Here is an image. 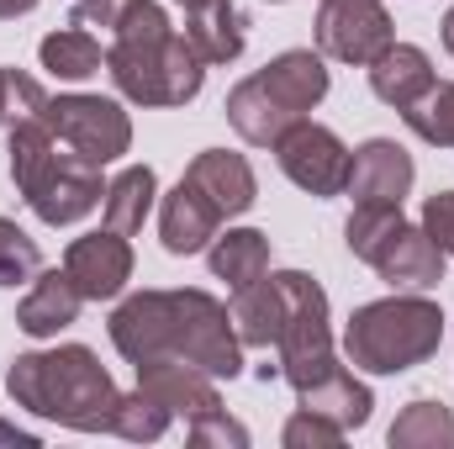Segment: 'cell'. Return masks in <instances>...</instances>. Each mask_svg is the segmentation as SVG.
I'll use <instances>...</instances> for the list:
<instances>
[{
	"instance_id": "6da1fadb",
	"label": "cell",
	"mask_w": 454,
	"mask_h": 449,
	"mask_svg": "<svg viewBox=\"0 0 454 449\" xmlns=\"http://www.w3.org/2000/svg\"><path fill=\"white\" fill-rule=\"evenodd\" d=\"M106 75L132 106H185L201 96L207 64L159 0H127L112 21Z\"/></svg>"
},
{
	"instance_id": "7a4b0ae2",
	"label": "cell",
	"mask_w": 454,
	"mask_h": 449,
	"mask_svg": "<svg viewBox=\"0 0 454 449\" xmlns=\"http://www.w3.org/2000/svg\"><path fill=\"white\" fill-rule=\"evenodd\" d=\"M5 391H11L16 407L37 413L48 423H64L74 434H112V413L116 397H121L112 370L85 343L16 354L11 370H5Z\"/></svg>"
},
{
	"instance_id": "3957f363",
	"label": "cell",
	"mask_w": 454,
	"mask_h": 449,
	"mask_svg": "<svg viewBox=\"0 0 454 449\" xmlns=\"http://www.w3.org/2000/svg\"><path fill=\"white\" fill-rule=\"evenodd\" d=\"M5 154H11V180H16L21 201L37 212V223L69 227L80 217H90L106 196L101 164H90L85 154L59 143L43 116H27V122L5 127Z\"/></svg>"
},
{
	"instance_id": "277c9868",
	"label": "cell",
	"mask_w": 454,
	"mask_h": 449,
	"mask_svg": "<svg viewBox=\"0 0 454 449\" xmlns=\"http://www.w3.org/2000/svg\"><path fill=\"white\" fill-rule=\"evenodd\" d=\"M328 96V64L312 48H291L280 59H270L259 75L238 80L227 91V122L243 143L254 148H275L286 127H296L307 112H317Z\"/></svg>"
},
{
	"instance_id": "5b68a950",
	"label": "cell",
	"mask_w": 454,
	"mask_h": 449,
	"mask_svg": "<svg viewBox=\"0 0 454 449\" xmlns=\"http://www.w3.org/2000/svg\"><path fill=\"white\" fill-rule=\"evenodd\" d=\"M444 343V312L439 302L407 291V296H380L354 307L348 328H343V354L354 370L370 375H402L423 359H434Z\"/></svg>"
},
{
	"instance_id": "8992f818",
	"label": "cell",
	"mask_w": 454,
	"mask_h": 449,
	"mask_svg": "<svg viewBox=\"0 0 454 449\" xmlns=\"http://www.w3.org/2000/svg\"><path fill=\"white\" fill-rule=\"evenodd\" d=\"M280 286H286V328L275 338L280 375L301 391V386H312V381L339 370L333 323H328V291L307 270H280Z\"/></svg>"
},
{
	"instance_id": "52a82bcc",
	"label": "cell",
	"mask_w": 454,
	"mask_h": 449,
	"mask_svg": "<svg viewBox=\"0 0 454 449\" xmlns=\"http://www.w3.org/2000/svg\"><path fill=\"white\" fill-rule=\"evenodd\" d=\"M37 116L48 122V132L59 143H69L74 154H85L101 169L132 148V116L112 96H48Z\"/></svg>"
},
{
	"instance_id": "ba28073f",
	"label": "cell",
	"mask_w": 454,
	"mask_h": 449,
	"mask_svg": "<svg viewBox=\"0 0 454 449\" xmlns=\"http://www.w3.org/2000/svg\"><path fill=\"white\" fill-rule=\"evenodd\" d=\"M175 359L232 381L243 370V343L232 334V312L212 291H175Z\"/></svg>"
},
{
	"instance_id": "9c48e42d",
	"label": "cell",
	"mask_w": 454,
	"mask_h": 449,
	"mask_svg": "<svg viewBox=\"0 0 454 449\" xmlns=\"http://www.w3.org/2000/svg\"><path fill=\"white\" fill-rule=\"evenodd\" d=\"M275 159H280L286 180H291V185H301V191H307V196H317V201L343 196V185H348V164H354V154L343 148L339 132H333V127H323V122H312V116H301L296 127H286V132H280Z\"/></svg>"
},
{
	"instance_id": "30bf717a",
	"label": "cell",
	"mask_w": 454,
	"mask_h": 449,
	"mask_svg": "<svg viewBox=\"0 0 454 449\" xmlns=\"http://www.w3.org/2000/svg\"><path fill=\"white\" fill-rule=\"evenodd\" d=\"M391 43H396V27L380 0H323V11H317V53L323 59L370 69Z\"/></svg>"
},
{
	"instance_id": "8fae6325",
	"label": "cell",
	"mask_w": 454,
	"mask_h": 449,
	"mask_svg": "<svg viewBox=\"0 0 454 449\" xmlns=\"http://www.w3.org/2000/svg\"><path fill=\"white\" fill-rule=\"evenodd\" d=\"M112 343L132 370L175 359V291H132L127 302H116Z\"/></svg>"
},
{
	"instance_id": "7c38bea8",
	"label": "cell",
	"mask_w": 454,
	"mask_h": 449,
	"mask_svg": "<svg viewBox=\"0 0 454 449\" xmlns=\"http://www.w3.org/2000/svg\"><path fill=\"white\" fill-rule=\"evenodd\" d=\"M64 270H69V280L80 286L85 302H116L132 280V243L116 227L85 232L64 248Z\"/></svg>"
},
{
	"instance_id": "4fadbf2b",
	"label": "cell",
	"mask_w": 454,
	"mask_h": 449,
	"mask_svg": "<svg viewBox=\"0 0 454 449\" xmlns=\"http://www.w3.org/2000/svg\"><path fill=\"white\" fill-rule=\"evenodd\" d=\"M412 180H418L412 154L402 143H391V138H370V143L354 148V164H348V185L343 191L354 201H391V207H402L407 191H412Z\"/></svg>"
},
{
	"instance_id": "5bb4252c",
	"label": "cell",
	"mask_w": 454,
	"mask_h": 449,
	"mask_svg": "<svg viewBox=\"0 0 454 449\" xmlns=\"http://www.w3.org/2000/svg\"><path fill=\"white\" fill-rule=\"evenodd\" d=\"M137 386L148 397H159L175 418L196 423V418H212L223 413V397H217V375L185 365V359H159V365H143L137 370Z\"/></svg>"
},
{
	"instance_id": "9a60e30c",
	"label": "cell",
	"mask_w": 454,
	"mask_h": 449,
	"mask_svg": "<svg viewBox=\"0 0 454 449\" xmlns=\"http://www.w3.org/2000/svg\"><path fill=\"white\" fill-rule=\"evenodd\" d=\"M444 264H450V254L423 232V223H402V232L375 254V275L396 291H434L444 280Z\"/></svg>"
},
{
	"instance_id": "2e32d148",
	"label": "cell",
	"mask_w": 454,
	"mask_h": 449,
	"mask_svg": "<svg viewBox=\"0 0 454 449\" xmlns=\"http://www.w3.org/2000/svg\"><path fill=\"white\" fill-rule=\"evenodd\" d=\"M434 85H439L434 59H428L418 43H391V48L370 64V91H375V101H386V106H396V112H412L418 101H428Z\"/></svg>"
},
{
	"instance_id": "e0dca14e",
	"label": "cell",
	"mask_w": 454,
	"mask_h": 449,
	"mask_svg": "<svg viewBox=\"0 0 454 449\" xmlns=\"http://www.w3.org/2000/svg\"><path fill=\"white\" fill-rule=\"evenodd\" d=\"M185 180L223 212V223L227 217H243V212L259 201V185H254L248 159H243V154H227V148H201V154L191 159Z\"/></svg>"
},
{
	"instance_id": "ac0fdd59",
	"label": "cell",
	"mask_w": 454,
	"mask_h": 449,
	"mask_svg": "<svg viewBox=\"0 0 454 449\" xmlns=\"http://www.w3.org/2000/svg\"><path fill=\"white\" fill-rule=\"evenodd\" d=\"M80 307H85V296L69 280V270H37L32 291L16 307V328L27 338H59L69 323H80Z\"/></svg>"
},
{
	"instance_id": "d6986e66",
	"label": "cell",
	"mask_w": 454,
	"mask_h": 449,
	"mask_svg": "<svg viewBox=\"0 0 454 449\" xmlns=\"http://www.w3.org/2000/svg\"><path fill=\"white\" fill-rule=\"evenodd\" d=\"M217 227H223V212L180 175V185L159 201V238H164V248L169 254H201L217 238Z\"/></svg>"
},
{
	"instance_id": "ffe728a7",
	"label": "cell",
	"mask_w": 454,
	"mask_h": 449,
	"mask_svg": "<svg viewBox=\"0 0 454 449\" xmlns=\"http://www.w3.org/2000/svg\"><path fill=\"white\" fill-rule=\"evenodd\" d=\"M227 312H232V334L243 349H270L280 328H286V286H280V270L270 275H259V280H248V286H238L232 291V302H227Z\"/></svg>"
},
{
	"instance_id": "44dd1931",
	"label": "cell",
	"mask_w": 454,
	"mask_h": 449,
	"mask_svg": "<svg viewBox=\"0 0 454 449\" xmlns=\"http://www.w3.org/2000/svg\"><path fill=\"white\" fill-rule=\"evenodd\" d=\"M185 37L201 53V64H232L248 43V16L232 0H201L185 5Z\"/></svg>"
},
{
	"instance_id": "7402d4cb",
	"label": "cell",
	"mask_w": 454,
	"mask_h": 449,
	"mask_svg": "<svg viewBox=\"0 0 454 449\" xmlns=\"http://www.w3.org/2000/svg\"><path fill=\"white\" fill-rule=\"evenodd\" d=\"M296 407L333 418L343 434H348V429H364V423H370V407H375V397H370V386H364L354 370H343V365H339L333 375H323V381L301 386V391H296Z\"/></svg>"
},
{
	"instance_id": "603a6c76",
	"label": "cell",
	"mask_w": 454,
	"mask_h": 449,
	"mask_svg": "<svg viewBox=\"0 0 454 449\" xmlns=\"http://www.w3.org/2000/svg\"><path fill=\"white\" fill-rule=\"evenodd\" d=\"M207 264H212L217 280H227L238 291V286H248L270 270V238L259 227H227L207 243Z\"/></svg>"
},
{
	"instance_id": "cb8c5ba5",
	"label": "cell",
	"mask_w": 454,
	"mask_h": 449,
	"mask_svg": "<svg viewBox=\"0 0 454 449\" xmlns=\"http://www.w3.org/2000/svg\"><path fill=\"white\" fill-rule=\"evenodd\" d=\"M37 59H43V69L59 75V80H90V75L106 69V48L85 32V21L48 32V37L37 43Z\"/></svg>"
},
{
	"instance_id": "d4e9b609",
	"label": "cell",
	"mask_w": 454,
	"mask_h": 449,
	"mask_svg": "<svg viewBox=\"0 0 454 449\" xmlns=\"http://www.w3.org/2000/svg\"><path fill=\"white\" fill-rule=\"evenodd\" d=\"M153 196H159V175L148 169V164H132V169H121L112 185H106V196H101V217H106V227H116V232H137L143 227V217L153 212Z\"/></svg>"
},
{
	"instance_id": "484cf974",
	"label": "cell",
	"mask_w": 454,
	"mask_h": 449,
	"mask_svg": "<svg viewBox=\"0 0 454 449\" xmlns=\"http://www.w3.org/2000/svg\"><path fill=\"white\" fill-rule=\"evenodd\" d=\"M391 449H454V413L434 397H418L396 413L391 434H386Z\"/></svg>"
},
{
	"instance_id": "4316f807",
	"label": "cell",
	"mask_w": 454,
	"mask_h": 449,
	"mask_svg": "<svg viewBox=\"0 0 454 449\" xmlns=\"http://www.w3.org/2000/svg\"><path fill=\"white\" fill-rule=\"evenodd\" d=\"M402 207H391V201H354V212H348V223H343V243H348V254L354 259H364V264H375V254L402 232Z\"/></svg>"
},
{
	"instance_id": "83f0119b",
	"label": "cell",
	"mask_w": 454,
	"mask_h": 449,
	"mask_svg": "<svg viewBox=\"0 0 454 449\" xmlns=\"http://www.w3.org/2000/svg\"><path fill=\"white\" fill-rule=\"evenodd\" d=\"M169 418H175V413H169L159 397H148V391L137 386V391H121V397H116L112 434L116 439H132V445H153V439H164Z\"/></svg>"
},
{
	"instance_id": "f1b7e54d",
	"label": "cell",
	"mask_w": 454,
	"mask_h": 449,
	"mask_svg": "<svg viewBox=\"0 0 454 449\" xmlns=\"http://www.w3.org/2000/svg\"><path fill=\"white\" fill-rule=\"evenodd\" d=\"M407 116V127L423 138V143H434V148H454V85H434V96L428 101H418Z\"/></svg>"
},
{
	"instance_id": "f546056e",
	"label": "cell",
	"mask_w": 454,
	"mask_h": 449,
	"mask_svg": "<svg viewBox=\"0 0 454 449\" xmlns=\"http://www.w3.org/2000/svg\"><path fill=\"white\" fill-rule=\"evenodd\" d=\"M43 270L37 238H27L11 217H0V286H27Z\"/></svg>"
},
{
	"instance_id": "4dcf8cb0",
	"label": "cell",
	"mask_w": 454,
	"mask_h": 449,
	"mask_svg": "<svg viewBox=\"0 0 454 449\" xmlns=\"http://www.w3.org/2000/svg\"><path fill=\"white\" fill-rule=\"evenodd\" d=\"M43 101H48V91H43L32 75H21V69H0V127H16V122L37 116L43 112Z\"/></svg>"
},
{
	"instance_id": "1f68e13d",
	"label": "cell",
	"mask_w": 454,
	"mask_h": 449,
	"mask_svg": "<svg viewBox=\"0 0 454 449\" xmlns=\"http://www.w3.org/2000/svg\"><path fill=\"white\" fill-rule=\"evenodd\" d=\"M280 445H286V449H339L343 445V429L333 423V418H323V413L296 407V413H291V423L280 429Z\"/></svg>"
},
{
	"instance_id": "d6a6232c",
	"label": "cell",
	"mask_w": 454,
	"mask_h": 449,
	"mask_svg": "<svg viewBox=\"0 0 454 449\" xmlns=\"http://www.w3.org/2000/svg\"><path fill=\"white\" fill-rule=\"evenodd\" d=\"M185 434H191V445H196V449H207V445L248 449V429H243V423H232L227 413H212V418H196V423H185Z\"/></svg>"
},
{
	"instance_id": "836d02e7",
	"label": "cell",
	"mask_w": 454,
	"mask_h": 449,
	"mask_svg": "<svg viewBox=\"0 0 454 449\" xmlns=\"http://www.w3.org/2000/svg\"><path fill=\"white\" fill-rule=\"evenodd\" d=\"M423 232L454 259V191H439L423 201Z\"/></svg>"
},
{
	"instance_id": "e575fe53",
	"label": "cell",
	"mask_w": 454,
	"mask_h": 449,
	"mask_svg": "<svg viewBox=\"0 0 454 449\" xmlns=\"http://www.w3.org/2000/svg\"><path fill=\"white\" fill-rule=\"evenodd\" d=\"M121 5L127 0H74V11H80L85 27H112L116 16H121Z\"/></svg>"
},
{
	"instance_id": "d590c367",
	"label": "cell",
	"mask_w": 454,
	"mask_h": 449,
	"mask_svg": "<svg viewBox=\"0 0 454 449\" xmlns=\"http://www.w3.org/2000/svg\"><path fill=\"white\" fill-rule=\"evenodd\" d=\"M0 445H11V449H37V434H27V429H16V423H0Z\"/></svg>"
},
{
	"instance_id": "8d00e7d4",
	"label": "cell",
	"mask_w": 454,
	"mask_h": 449,
	"mask_svg": "<svg viewBox=\"0 0 454 449\" xmlns=\"http://www.w3.org/2000/svg\"><path fill=\"white\" fill-rule=\"evenodd\" d=\"M27 11H37V0H0V21H11V16H27Z\"/></svg>"
},
{
	"instance_id": "74e56055",
	"label": "cell",
	"mask_w": 454,
	"mask_h": 449,
	"mask_svg": "<svg viewBox=\"0 0 454 449\" xmlns=\"http://www.w3.org/2000/svg\"><path fill=\"white\" fill-rule=\"evenodd\" d=\"M444 48L454 53V5H450V16H444Z\"/></svg>"
},
{
	"instance_id": "f35d334b",
	"label": "cell",
	"mask_w": 454,
	"mask_h": 449,
	"mask_svg": "<svg viewBox=\"0 0 454 449\" xmlns=\"http://www.w3.org/2000/svg\"><path fill=\"white\" fill-rule=\"evenodd\" d=\"M175 5H201V0H175Z\"/></svg>"
},
{
	"instance_id": "ab89813d",
	"label": "cell",
	"mask_w": 454,
	"mask_h": 449,
	"mask_svg": "<svg viewBox=\"0 0 454 449\" xmlns=\"http://www.w3.org/2000/svg\"><path fill=\"white\" fill-rule=\"evenodd\" d=\"M275 5H280V0H275Z\"/></svg>"
}]
</instances>
